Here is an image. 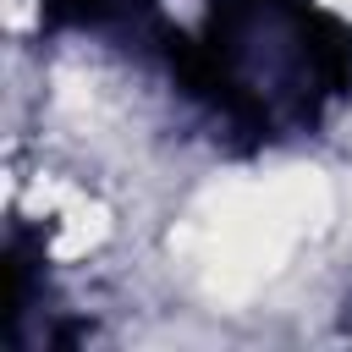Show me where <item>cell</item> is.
Returning <instances> with one entry per match:
<instances>
[{"label": "cell", "mask_w": 352, "mask_h": 352, "mask_svg": "<svg viewBox=\"0 0 352 352\" xmlns=\"http://www.w3.org/2000/svg\"><path fill=\"white\" fill-rule=\"evenodd\" d=\"M72 6H77V16H82V22H110V16H126V11L138 16L148 0H72Z\"/></svg>", "instance_id": "cell-2"}, {"label": "cell", "mask_w": 352, "mask_h": 352, "mask_svg": "<svg viewBox=\"0 0 352 352\" xmlns=\"http://www.w3.org/2000/svg\"><path fill=\"white\" fill-rule=\"evenodd\" d=\"M341 28L308 0H214L198 44L204 88L248 126L308 121L341 82Z\"/></svg>", "instance_id": "cell-1"}]
</instances>
